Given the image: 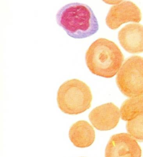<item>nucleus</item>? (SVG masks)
Wrapping results in <instances>:
<instances>
[{"label":"nucleus","instance_id":"1","mask_svg":"<svg viewBox=\"0 0 143 157\" xmlns=\"http://www.w3.org/2000/svg\"><path fill=\"white\" fill-rule=\"evenodd\" d=\"M89 70L98 76L110 78L121 69L124 55L119 47L106 39H99L89 46L85 55Z\"/></svg>","mask_w":143,"mask_h":157},{"label":"nucleus","instance_id":"2","mask_svg":"<svg viewBox=\"0 0 143 157\" xmlns=\"http://www.w3.org/2000/svg\"><path fill=\"white\" fill-rule=\"evenodd\" d=\"M58 25L68 36L74 39H85L99 31L98 20L89 6L80 3L66 5L56 16Z\"/></svg>","mask_w":143,"mask_h":157},{"label":"nucleus","instance_id":"3","mask_svg":"<svg viewBox=\"0 0 143 157\" xmlns=\"http://www.w3.org/2000/svg\"><path fill=\"white\" fill-rule=\"evenodd\" d=\"M57 104L63 113L78 115L91 107L92 94L89 86L83 81L72 79L66 81L59 88Z\"/></svg>","mask_w":143,"mask_h":157},{"label":"nucleus","instance_id":"4","mask_svg":"<svg viewBox=\"0 0 143 157\" xmlns=\"http://www.w3.org/2000/svg\"><path fill=\"white\" fill-rule=\"evenodd\" d=\"M116 83L126 97L143 96V57L133 56L126 59L117 73Z\"/></svg>","mask_w":143,"mask_h":157},{"label":"nucleus","instance_id":"5","mask_svg":"<svg viewBox=\"0 0 143 157\" xmlns=\"http://www.w3.org/2000/svg\"><path fill=\"white\" fill-rule=\"evenodd\" d=\"M141 148L138 143L127 133L112 136L105 151V157H141Z\"/></svg>","mask_w":143,"mask_h":157},{"label":"nucleus","instance_id":"6","mask_svg":"<svg viewBox=\"0 0 143 157\" xmlns=\"http://www.w3.org/2000/svg\"><path fill=\"white\" fill-rule=\"evenodd\" d=\"M142 19L140 9L133 2H123L110 9L106 18L107 26L111 29H117L126 22H139Z\"/></svg>","mask_w":143,"mask_h":157},{"label":"nucleus","instance_id":"7","mask_svg":"<svg viewBox=\"0 0 143 157\" xmlns=\"http://www.w3.org/2000/svg\"><path fill=\"white\" fill-rule=\"evenodd\" d=\"M121 113L119 108L112 103L98 106L89 113L91 124L99 131H109L118 124Z\"/></svg>","mask_w":143,"mask_h":157},{"label":"nucleus","instance_id":"8","mask_svg":"<svg viewBox=\"0 0 143 157\" xmlns=\"http://www.w3.org/2000/svg\"><path fill=\"white\" fill-rule=\"evenodd\" d=\"M120 44L126 52L136 54L143 52V25L129 24L118 34Z\"/></svg>","mask_w":143,"mask_h":157},{"label":"nucleus","instance_id":"9","mask_svg":"<svg viewBox=\"0 0 143 157\" xmlns=\"http://www.w3.org/2000/svg\"><path fill=\"white\" fill-rule=\"evenodd\" d=\"M94 128L86 121H78L71 126L69 138L74 146L79 148L88 147L95 140Z\"/></svg>","mask_w":143,"mask_h":157},{"label":"nucleus","instance_id":"10","mask_svg":"<svg viewBox=\"0 0 143 157\" xmlns=\"http://www.w3.org/2000/svg\"><path fill=\"white\" fill-rule=\"evenodd\" d=\"M122 119L129 121L143 115V96L132 97L124 101L120 108Z\"/></svg>","mask_w":143,"mask_h":157},{"label":"nucleus","instance_id":"11","mask_svg":"<svg viewBox=\"0 0 143 157\" xmlns=\"http://www.w3.org/2000/svg\"><path fill=\"white\" fill-rule=\"evenodd\" d=\"M126 130L135 140L143 142V115L127 121Z\"/></svg>","mask_w":143,"mask_h":157},{"label":"nucleus","instance_id":"12","mask_svg":"<svg viewBox=\"0 0 143 157\" xmlns=\"http://www.w3.org/2000/svg\"><path fill=\"white\" fill-rule=\"evenodd\" d=\"M105 3H106L107 4H110V5H114V4H119L120 3H122L124 0H102Z\"/></svg>","mask_w":143,"mask_h":157}]
</instances>
